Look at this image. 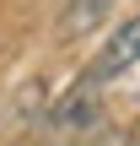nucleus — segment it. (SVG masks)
I'll return each instance as SVG.
<instances>
[{
    "mask_svg": "<svg viewBox=\"0 0 140 146\" xmlns=\"http://www.w3.org/2000/svg\"><path fill=\"white\" fill-rule=\"evenodd\" d=\"M129 65H140V11L113 33V38H108V43H103V49H97V60L86 65V76H81V81H86V87H103V81L124 76Z\"/></svg>",
    "mask_w": 140,
    "mask_h": 146,
    "instance_id": "obj_1",
    "label": "nucleus"
},
{
    "mask_svg": "<svg viewBox=\"0 0 140 146\" xmlns=\"http://www.w3.org/2000/svg\"><path fill=\"white\" fill-rule=\"evenodd\" d=\"M97 125V87H76L65 103H54L49 108V119H43V130H54V135H65V141H76V135H86Z\"/></svg>",
    "mask_w": 140,
    "mask_h": 146,
    "instance_id": "obj_2",
    "label": "nucleus"
},
{
    "mask_svg": "<svg viewBox=\"0 0 140 146\" xmlns=\"http://www.w3.org/2000/svg\"><path fill=\"white\" fill-rule=\"evenodd\" d=\"M113 5H119V0H65V11H59V38H86V33H97Z\"/></svg>",
    "mask_w": 140,
    "mask_h": 146,
    "instance_id": "obj_3",
    "label": "nucleus"
},
{
    "mask_svg": "<svg viewBox=\"0 0 140 146\" xmlns=\"http://www.w3.org/2000/svg\"><path fill=\"white\" fill-rule=\"evenodd\" d=\"M135 141H140V125H135Z\"/></svg>",
    "mask_w": 140,
    "mask_h": 146,
    "instance_id": "obj_4",
    "label": "nucleus"
}]
</instances>
